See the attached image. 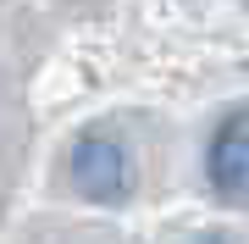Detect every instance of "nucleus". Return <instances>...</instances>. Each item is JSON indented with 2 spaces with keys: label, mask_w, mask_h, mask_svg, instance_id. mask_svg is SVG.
Wrapping results in <instances>:
<instances>
[{
  "label": "nucleus",
  "mask_w": 249,
  "mask_h": 244,
  "mask_svg": "<svg viewBox=\"0 0 249 244\" xmlns=\"http://www.w3.org/2000/svg\"><path fill=\"white\" fill-rule=\"evenodd\" d=\"M72 183H78V194L89 200H122L127 183H133V167H127V150L116 145L111 133H83L78 145H72Z\"/></svg>",
  "instance_id": "nucleus-1"
},
{
  "label": "nucleus",
  "mask_w": 249,
  "mask_h": 244,
  "mask_svg": "<svg viewBox=\"0 0 249 244\" xmlns=\"http://www.w3.org/2000/svg\"><path fill=\"white\" fill-rule=\"evenodd\" d=\"M205 172H211V189L227 206H249V117H232L216 128Z\"/></svg>",
  "instance_id": "nucleus-2"
},
{
  "label": "nucleus",
  "mask_w": 249,
  "mask_h": 244,
  "mask_svg": "<svg viewBox=\"0 0 249 244\" xmlns=\"http://www.w3.org/2000/svg\"><path fill=\"white\" fill-rule=\"evenodd\" d=\"M199 244H227V239H216V233H211V239H199Z\"/></svg>",
  "instance_id": "nucleus-3"
}]
</instances>
